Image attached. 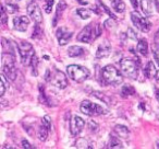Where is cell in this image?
I'll return each mask as SVG.
<instances>
[{
	"label": "cell",
	"mask_w": 159,
	"mask_h": 149,
	"mask_svg": "<svg viewBox=\"0 0 159 149\" xmlns=\"http://www.w3.org/2000/svg\"><path fill=\"white\" fill-rule=\"evenodd\" d=\"M1 23L3 25H6V23H7V13H6V9L3 6L1 7Z\"/></svg>",
	"instance_id": "obj_32"
},
{
	"label": "cell",
	"mask_w": 159,
	"mask_h": 149,
	"mask_svg": "<svg viewBox=\"0 0 159 149\" xmlns=\"http://www.w3.org/2000/svg\"><path fill=\"white\" fill-rule=\"evenodd\" d=\"M22 147H23V148H27V149L33 148V147H32V145L30 144V142H27V140H25V139L22 140Z\"/></svg>",
	"instance_id": "obj_34"
},
{
	"label": "cell",
	"mask_w": 159,
	"mask_h": 149,
	"mask_svg": "<svg viewBox=\"0 0 159 149\" xmlns=\"http://www.w3.org/2000/svg\"><path fill=\"white\" fill-rule=\"evenodd\" d=\"M68 54L70 57H79V56H82L84 54V48L81 46H76V45H73L69 48Z\"/></svg>",
	"instance_id": "obj_19"
},
{
	"label": "cell",
	"mask_w": 159,
	"mask_h": 149,
	"mask_svg": "<svg viewBox=\"0 0 159 149\" xmlns=\"http://www.w3.org/2000/svg\"><path fill=\"white\" fill-rule=\"evenodd\" d=\"M156 147L159 148V139H157V142H156Z\"/></svg>",
	"instance_id": "obj_38"
},
{
	"label": "cell",
	"mask_w": 159,
	"mask_h": 149,
	"mask_svg": "<svg viewBox=\"0 0 159 149\" xmlns=\"http://www.w3.org/2000/svg\"><path fill=\"white\" fill-rule=\"evenodd\" d=\"M152 55H154V58L156 60L157 65L159 66V43H154L152 44Z\"/></svg>",
	"instance_id": "obj_28"
},
{
	"label": "cell",
	"mask_w": 159,
	"mask_h": 149,
	"mask_svg": "<svg viewBox=\"0 0 159 149\" xmlns=\"http://www.w3.org/2000/svg\"><path fill=\"white\" fill-rule=\"evenodd\" d=\"M111 7L115 11L122 13L125 11V5L122 0H111Z\"/></svg>",
	"instance_id": "obj_21"
},
{
	"label": "cell",
	"mask_w": 159,
	"mask_h": 149,
	"mask_svg": "<svg viewBox=\"0 0 159 149\" xmlns=\"http://www.w3.org/2000/svg\"><path fill=\"white\" fill-rule=\"evenodd\" d=\"M76 13L79 14V17L83 20H86L91 17V11L87 9H84V8H80V9L76 10Z\"/></svg>",
	"instance_id": "obj_26"
},
{
	"label": "cell",
	"mask_w": 159,
	"mask_h": 149,
	"mask_svg": "<svg viewBox=\"0 0 159 149\" xmlns=\"http://www.w3.org/2000/svg\"><path fill=\"white\" fill-rule=\"evenodd\" d=\"M131 20H132L134 27H137L142 32H148L152 29V23L146 18H144L142 14H139V12L137 11L131 12Z\"/></svg>",
	"instance_id": "obj_5"
},
{
	"label": "cell",
	"mask_w": 159,
	"mask_h": 149,
	"mask_svg": "<svg viewBox=\"0 0 159 149\" xmlns=\"http://www.w3.org/2000/svg\"><path fill=\"white\" fill-rule=\"evenodd\" d=\"M136 49L141 55H143V56L147 55L148 54V44H147V42H146V40H144V38L139 40V43H137Z\"/></svg>",
	"instance_id": "obj_20"
},
{
	"label": "cell",
	"mask_w": 159,
	"mask_h": 149,
	"mask_svg": "<svg viewBox=\"0 0 159 149\" xmlns=\"http://www.w3.org/2000/svg\"><path fill=\"white\" fill-rule=\"evenodd\" d=\"M37 65H38V58L36 55L33 56L32 58V62H31V66H32V70H33V73L34 75H37Z\"/></svg>",
	"instance_id": "obj_29"
},
{
	"label": "cell",
	"mask_w": 159,
	"mask_h": 149,
	"mask_svg": "<svg viewBox=\"0 0 159 149\" xmlns=\"http://www.w3.org/2000/svg\"><path fill=\"white\" fill-rule=\"evenodd\" d=\"M73 35V32L66 31L64 27H61L57 31V37H58V43L60 46H64L69 43V41L71 40Z\"/></svg>",
	"instance_id": "obj_12"
},
{
	"label": "cell",
	"mask_w": 159,
	"mask_h": 149,
	"mask_svg": "<svg viewBox=\"0 0 159 149\" xmlns=\"http://www.w3.org/2000/svg\"><path fill=\"white\" fill-rule=\"evenodd\" d=\"M77 41L82 43H89L93 38V30H92V25H86L82 31L80 32L77 35Z\"/></svg>",
	"instance_id": "obj_14"
},
{
	"label": "cell",
	"mask_w": 159,
	"mask_h": 149,
	"mask_svg": "<svg viewBox=\"0 0 159 149\" xmlns=\"http://www.w3.org/2000/svg\"><path fill=\"white\" fill-rule=\"evenodd\" d=\"M48 131L49 129L47 128L46 126L42 125L38 129V138H39L40 142H45L47 139V136H48Z\"/></svg>",
	"instance_id": "obj_24"
},
{
	"label": "cell",
	"mask_w": 159,
	"mask_h": 149,
	"mask_svg": "<svg viewBox=\"0 0 159 149\" xmlns=\"http://www.w3.org/2000/svg\"><path fill=\"white\" fill-rule=\"evenodd\" d=\"M66 8V3L64 2V1H60L59 3H58L57 6V10H56V16H55V19H53V22H52V27H56L58 23V21L60 20V18H61L62 16V12H63V10Z\"/></svg>",
	"instance_id": "obj_17"
},
{
	"label": "cell",
	"mask_w": 159,
	"mask_h": 149,
	"mask_svg": "<svg viewBox=\"0 0 159 149\" xmlns=\"http://www.w3.org/2000/svg\"><path fill=\"white\" fill-rule=\"evenodd\" d=\"M141 8L144 14L147 17L152 16V10H154V3L152 0H141Z\"/></svg>",
	"instance_id": "obj_15"
},
{
	"label": "cell",
	"mask_w": 159,
	"mask_h": 149,
	"mask_svg": "<svg viewBox=\"0 0 159 149\" xmlns=\"http://www.w3.org/2000/svg\"><path fill=\"white\" fill-rule=\"evenodd\" d=\"M75 147H77V148H92L91 144H89V142L86 138H80L75 142Z\"/></svg>",
	"instance_id": "obj_25"
},
{
	"label": "cell",
	"mask_w": 159,
	"mask_h": 149,
	"mask_svg": "<svg viewBox=\"0 0 159 149\" xmlns=\"http://www.w3.org/2000/svg\"><path fill=\"white\" fill-rule=\"evenodd\" d=\"M128 36H129V38H131V40H136V38H137L136 33H135V32L133 31L132 29H129L128 30Z\"/></svg>",
	"instance_id": "obj_33"
},
{
	"label": "cell",
	"mask_w": 159,
	"mask_h": 149,
	"mask_svg": "<svg viewBox=\"0 0 159 149\" xmlns=\"http://www.w3.org/2000/svg\"><path fill=\"white\" fill-rule=\"evenodd\" d=\"M130 2L134 9H136V8L139 7V1H137V0H130Z\"/></svg>",
	"instance_id": "obj_36"
},
{
	"label": "cell",
	"mask_w": 159,
	"mask_h": 149,
	"mask_svg": "<svg viewBox=\"0 0 159 149\" xmlns=\"http://www.w3.org/2000/svg\"><path fill=\"white\" fill-rule=\"evenodd\" d=\"M81 112L89 116H95V115H100V114L105 113V110L102 107H100L99 104H96L91 101H83L81 103Z\"/></svg>",
	"instance_id": "obj_6"
},
{
	"label": "cell",
	"mask_w": 159,
	"mask_h": 149,
	"mask_svg": "<svg viewBox=\"0 0 159 149\" xmlns=\"http://www.w3.org/2000/svg\"><path fill=\"white\" fill-rule=\"evenodd\" d=\"M49 81L60 89H64L68 87V79L64 76V73L58 69H53L52 72L50 71V80Z\"/></svg>",
	"instance_id": "obj_8"
},
{
	"label": "cell",
	"mask_w": 159,
	"mask_h": 149,
	"mask_svg": "<svg viewBox=\"0 0 159 149\" xmlns=\"http://www.w3.org/2000/svg\"><path fill=\"white\" fill-rule=\"evenodd\" d=\"M156 78H157V80L159 81V71H157V75H156Z\"/></svg>",
	"instance_id": "obj_39"
},
{
	"label": "cell",
	"mask_w": 159,
	"mask_h": 149,
	"mask_svg": "<svg viewBox=\"0 0 159 149\" xmlns=\"http://www.w3.org/2000/svg\"><path fill=\"white\" fill-rule=\"evenodd\" d=\"M19 53H20L21 62H22V64L24 65V66L31 65L32 58L35 55V51H34L31 43L21 42L20 44H19Z\"/></svg>",
	"instance_id": "obj_4"
},
{
	"label": "cell",
	"mask_w": 159,
	"mask_h": 149,
	"mask_svg": "<svg viewBox=\"0 0 159 149\" xmlns=\"http://www.w3.org/2000/svg\"><path fill=\"white\" fill-rule=\"evenodd\" d=\"M157 118L159 120V110H158V113H157Z\"/></svg>",
	"instance_id": "obj_40"
},
{
	"label": "cell",
	"mask_w": 159,
	"mask_h": 149,
	"mask_svg": "<svg viewBox=\"0 0 159 149\" xmlns=\"http://www.w3.org/2000/svg\"><path fill=\"white\" fill-rule=\"evenodd\" d=\"M108 146H109V148H119V149L123 148V144H122V142L118 137H116V136H111L110 140H109Z\"/></svg>",
	"instance_id": "obj_22"
},
{
	"label": "cell",
	"mask_w": 159,
	"mask_h": 149,
	"mask_svg": "<svg viewBox=\"0 0 159 149\" xmlns=\"http://www.w3.org/2000/svg\"><path fill=\"white\" fill-rule=\"evenodd\" d=\"M115 133L117 134L119 137L121 138H129L130 136V131L126 126H123V125H116L115 126Z\"/></svg>",
	"instance_id": "obj_18"
},
{
	"label": "cell",
	"mask_w": 159,
	"mask_h": 149,
	"mask_svg": "<svg viewBox=\"0 0 159 149\" xmlns=\"http://www.w3.org/2000/svg\"><path fill=\"white\" fill-rule=\"evenodd\" d=\"M85 122L83 118H81L80 116H73L72 120L70 121V131L71 134L73 136H77L84 128Z\"/></svg>",
	"instance_id": "obj_10"
},
{
	"label": "cell",
	"mask_w": 159,
	"mask_h": 149,
	"mask_svg": "<svg viewBox=\"0 0 159 149\" xmlns=\"http://www.w3.org/2000/svg\"><path fill=\"white\" fill-rule=\"evenodd\" d=\"M2 72L8 78V80L14 81L16 79V56L12 53L2 52Z\"/></svg>",
	"instance_id": "obj_1"
},
{
	"label": "cell",
	"mask_w": 159,
	"mask_h": 149,
	"mask_svg": "<svg viewBox=\"0 0 159 149\" xmlns=\"http://www.w3.org/2000/svg\"><path fill=\"white\" fill-rule=\"evenodd\" d=\"M111 52V45L110 43L108 42L107 40H105L104 42H102L99 44L97 48V52H96V58H105L108 57L109 54Z\"/></svg>",
	"instance_id": "obj_13"
},
{
	"label": "cell",
	"mask_w": 159,
	"mask_h": 149,
	"mask_svg": "<svg viewBox=\"0 0 159 149\" xmlns=\"http://www.w3.org/2000/svg\"><path fill=\"white\" fill-rule=\"evenodd\" d=\"M135 93V90L133 87L131 86H123L121 90V94L123 97H129V96H133Z\"/></svg>",
	"instance_id": "obj_27"
},
{
	"label": "cell",
	"mask_w": 159,
	"mask_h": 149,
	"mask_svg": "<svg viewBox=\"0 0 159 149\" xmlns=\"http://www.w3.org/2000/svg\"><path fill=\"white\" fill-rule=\"evenodd\" d=\"M8 8H10V10H8L10 13H13L16 10H19V7H16V6H14V5H8Z\"/></svg>",
	"instance_id": "obj_35"
},
{
	"label": "cell",
	"mask_w": 159,
	"mask_h": 149,
	"mask_svg": "<svg viewBox=\"0 0 159 149\" xmlns=\"http://www.w3.org/2000/svg\"><path fill=\"white\" fill-rule=\"evenodd\" d=\"M42 124L44 125V126H46L48 129L51 128V120H50V116L46 115L44 116V117L42 118Z\"/></svg>",
	"instance_id": "obj_30"
},
{
	"label": "cell",
	"mask_w": 159,
	"mask_h": 149,
	"mask_svg": "<svg viewBox=\"0 0 159 149\" xmlns=\"http://www.w3.org/2000/svg\"><path fill=\"white\" fill-rule=\"evenodd\" d=\"M30 25V20L26 16L14 17L13 18V27L20 32H24Z\"/></svg>",
	"instance_id": "obj_11"
},
{
	"label": "cell",
	"mask_w": 159,
	"mask_h": 149,
	"mask_svg": "<svg viewBox=\"0 0 159 149\" xmlns=\"http://www.w3.org/2000/svg\"><path fill=\"white\" fill-rule=\"evenodd\" d=\"M156 98H157V100L159 101V89L156 90Z\"/></svg>",
	"instance_id": "obj_37"
},
{
	"label": "cell",
	"mask_w": 159,
	"mask_h": 149,
	"mask_svg": "<svg viewBox=\"0 0 159 149\" xmlns=\"http://www.w3.org/2000/svg\"><path fill=\"white\" fill-rule=\"evenodd\" d=\"M121 66V72L124 76L129 77V78L135 79L137 76V65L135 64L134 60L129 59V58H123L120 62Z\"/></svg>",
	"instance_id": "obj_7"
},
{
	"label": "cell",
	"mask_w": 159,
	"mask_h": 149,
	"mask_svg": "<svg viewBox=\"0 0 159 149\" xmlns=\"http://www.w3.org/2000/svg\"><path fill=\"white\" fill-rule=\"evenodd\" d=\"M66 72L69 77L75 82H83L89 77V70L79 65H69L66 67Z\"/></svg>",
	"instance_id": "obj_3"
},
{
	"label": "cell",
	"mask_w": 159,
	"mask_h": 149,
	"mask_svg": "<svg viewBox=\"0 0 159 149\" xmlns=\"http://www.w3.org/2000/svg\"><path fill=\"white\" fill-rule=\"evenodd\" d=\"M53 2H55V0H46V3H45V11H46V13H50L51 12Z\"/></svg>",
	"instance_id": "obj_31"
},
{
	"label": "cell",
	"mask_w": 159,
	"mask_h": 149,
	"mask_svg": "<svg viewBox=\"0 0 159 149\" xmlns=\"http://www.w3.org/2000/svg\"><path fill=\"white\" fill-rule=\"evenodd\" d=\"M144 75H145L146 78H152V77H156L157 68L154 65V62H148L147 64H146L145 68H144Z\"/></svg>",
	"instance_id": "obj_16"
},
{
	"label": "cell",
	"mask_w": 159,
	"mask_h": 149,
	"mask_svg": "<svg viewBox=\"0 0 159 149\" xmlns=\"http://www.w3.org/2000/svg\"><path fill=\"white\" fill-rule=\"evenodd\" d=\"M0 79H1V83H0V96L3 97L6 93V91H7V89L9 88V85H8V81L7 79H6V76H5V73L2 72V75H1V77H0Z\"/></svg>",
	"instance_id": "obj_23"
},
{
	"label": "cell",
	"mask_w": 159,
	"mask_h": 149,
	"mask_svg": "<svg viewBox=\"0 0 159 149\" xmlns=\"http://www.w3.org/2000/svg\"><path fill=\"white\" fill-rule=\"evenodd\" d=\"M102 77L105 82L110 86H118L122 83V80H123L122 73L112 65H107L106 67L102 68Z\"/></svg>",
	"instance_id": "obj_2"
},
{
	"label": "cell",
	"mask_w": 159,
	"mask_h": 149,
	"mask_svg": "<svg viewBox=\"0 0 159 149\" xmlns=\"http://www.w3.org/2000/svg\"><path fill=\"white\" fill-rule=\"evenodd\" d=\"M27 13L29 16L31 17V19L34 21L35 23L37 24H40L43 22V14H42V11H40L39 7L37 6V3L35 2H32L27 6Z\"/></svg>",
	"instance_id": "obj_9"
}]
</instances>
